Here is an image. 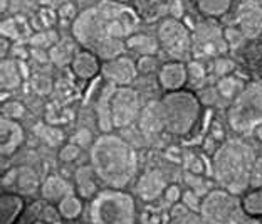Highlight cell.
Returning <instances> with one entry per match:
<instances>
[{"label":"cell","instance_id":"14","mask_svg":"<svg viewBox=\"0 0 262 224\" xmlns=\"http://www.w3.org/2000/svg\"><path fill=\"white\" fill-rule=\"evenodd\" d=\"M24 128L17 120L2 118L0 121V152L2 157H12L24 144Z\"/></svg>","mask_w":262,"mask_h":224},{"label":"cell","instance_id":"41","mask_svg":"<svg viewBox=\"0 0 262 224\" xmlns=\"http://www.w3.org/2000/svg\"><path fill=\"white\" fill-rule=\"evenodd\" d=\"M163 196H165V199H166V200H168V202L177 204L178 200L182 199L183 194L180 192V187H178L177 184H171V186H166L165 192H163Z\"/></svg>","mask_w":262,"mask_h":224},{"label":"cell","instance_id":"32","mask_svg":"<svg viewBox=\"0 0 262 224\" xmlns=\"http://www.w3.org/2000/svg\"><path fill=\"white\" fill-rule=\"evenodd\" d=\"M34 47H37V49H44V47L47 46H54L57 44L59 40H57V32L54 31H44V32H37V34H34L31 40H29Z\"/></svg>","mask_w":262,"mask_h":224},{"label":"cell","instance_id":"42","mask_svg":"<svg viewBox=\"0 0 262 224\" xmlns=\"http://www.w3.org/2000/svg\"><path fill=\"white\" fill-rule=\"evenodd\" d=\"M93 141V135H91V132L89 130H79L77 132V135H76V144L77 145H81V147H86L88 144H91Z\"/></svg>","mask_w":262,"mask_h":224},{"label":"cell","instance_id":"30","mask_svg":"<svg viewBox=\"0 0 262 224\" xmlns=\"http://www.w3.org/2000/svg\"><path fill=\"white\" fill-rule=\"evenodd\" d=\"M242 90H244V85L239 79L232 78V76H224L217 85L219 94H222V96L227 99H234Z\"/></svg>","mask_w":262,"mask_h":224},{"label":"cell","instance_id":"37","mask_svg":"<svg viewBox=\"0 0 262 224\" xmlns=\"http://www.w3.org/2000/svg\"><path fill=\"white\" fill-rule=\"evenodd\" d=\"M225 34V40H227L229 47H234L237 44H241L244 39H246V35L242 34V31L239 27H230V29H225L224 31Z\"/></svg>","mask_w":262,"mask_h":224},{"label":"cell","instance_id":"23","mask_svg":"<svg viewBox=\"0 0 262 224\" xmlns=\"http://www.w3.org/2000/svg\"><path fill=\"white\" fill-rule=\"evenodd\" d=\"M69 182L64 180L61 175H49L44 180V184L40 186V192H42V197L46 200H62L68 194H71L69 191Z\"/></svg>","mask_w":262,"mask_h":224},{"label":"cell","instance_id":"29","mask_svg":"<svg viewBox=\"0 0 262 224\" xmlns=\"http://www.w3.org/2000/svg\"><path fill=\"white\" fill-rule=\"evenodd\" d=\"M76 52L77 51H74L68 43H57L49 49V57L57 66H66V64L73 63Z\"/></svg>","mask_w":262,"mask_h":224},{"label":"cell","instance_id":"33","mask_svg":"<svg viewBox=\"0 0 262 224\" xmlns=\"http://www.w3.org/2000/svg\"><path fill=\"white\" fill-rule=\"evenodd\" d=\"M0 32H2V37L9 39V40H17L20 37V26L19 21L14 19V17H7L2 22V27H0Z\"/></svg>","mask_w":262,"mask_h":224},{"label":"cell","instance_id":"16","mask_svg":"<svg viewBox=\"0 0 262 224\" xmlns=\"http://www.w3.org/2000/svg\"><path fill=\"white\" fill-rule=\"evenodd\" d=\"M24 78H26V74H24V63L20 59H2V64H0V88H2V91L7 93L17 90L22 85Z\"/></svg>","mask_w":262,"mask_h":224},{"label":"cell","instance_id":"43","mask_svg":"<svg viewBox=\"0 0 262 224\" xmlns=\"http://www.w3.org/2000/svg\"><path fill=\"white\" fill-rule=\"evenodd\" d=\"M42 86L49 88V90H51V88H52V85H51V79H49V78H46V76H37V78L34 79V88H35V91L40 93V94H44Z\"/></svg>","mask_w":262,"mask_h":224},{"label":"cell","instance_id":"36","mask_svg":"<svg viewBox=\"0 0 262 224\" xmlns=\"http://www.w3.org/2000/svg\"><path fill=\"white\" fill-rule=\"evenodd\" d=\"M187 69H188V79H192L193 83L196 81H202L205 78V66L202 64L199 59H193L187 64Z\"/></svg>","mask_w":262,"mask_h":224},{"label":"cell","instance_id":"1","mask_svg":"<svg viewBox=\"0 0 262 224\" xmlns=\"http://www.w3.org/2000/svg\"><path fill=\"white\" fill-rule=\"evenodd\" d=\"M138 15L129 5L118 0H101L81 14L73 22V37L84 49H94L110 39H128L136 32Z\"/></svg>","mask_w":262,"mask_h":224},{"label":"cell","instance_id":"3","mask_svg":"<svg viewBox=\"0 0 262 224\" xmlns=\"http://www.w3.org/2000/svg\"><path fill=\"white\" fill-rule=\"evenodd\" d=\"M255 152L241 138L225 140L212 155V170L217 184L234 194H242L251 187Z\"/></svg>","mask_w":262,"mask_h":224},{"label":"cell","instance_id":"52","mask_svg":"<svg viewBox=\"0 0 262 224\" xmlns=\"http://www.w3.org/2000/svg\"><path fill=\"white\" fill-rule=\"evenodd\" d=\"M54 224H64V222H61V221H56Z\"/></svg>","mask_w":262,"mask_h":224},{"label":"cell","instance_id":"40","mask_svg":"<svg viewBox=\"0 0 262 224\" xmlns=\"http://www.w3.org/2000/svg\"><path fill=\"white\" fill-rule=\"evenodd\" d=\"M251 187H262V157H257V160L254 164Z\"/></svg>","mask_w":262,"mask_h":224},{"label":"cell","instance_id":"25","mask_svg":"<svg viewBox=\"0 0 262 224\" xmlns=\"http://www.w3.org/2000/svg\"><path fill=\"white\" fill-rule=\"evenodd\" d=\"M200 14H204L208 19H219L230 10L234 0H193Z\"/></svg>","mask_w":262,"mask_h":224},{"label":"cell","instance_id":"45","mask_svg":"<svg viewBox=\"0 0 262 224\" xmlns=\"http://www.w3.org/2000/svg\"><path fill=\"white\" fill-rule=\"evenodd\" d=\"M74 5L73 4H64L61 9H59V15L61 17H66V19H68V17H74Z\"/></svg>","mask_w":262,"mask_h":224},{"label":"cell","instance_id":"11","mask_svg":"<svg viewBox=\"0 0 262 224\" xmlns=\"http://www.w3.org/2000/svg\"><path fill=\"white\" fill-rule=\"evenodd\" d=\"M103 78L113 86H129L138 76V66L129 56H120L111 61H104L101 68Z\"/></svg>","mask_w":262,"mask_h":224},{"label":"cell","instance_id":"46","mask_svg":"<svg viewBox=\"0 0 262 224\" xmlns=\"http://www.w3.org/2000/svg\"><path fill=\"white\" fill-rule=\"evenodd\" d=\"M12 40H9V39H5V37H2V43H0V51H2V59H5L9 56V51H10V47H12Z\"/></svg>","mask_w":262,"mask_h":224},{"label":"cell","instance_id":"35","mask_svg":"<svg viewBox=\"0 0 262 224\" xmlns=\"http://www.w3.org/2000/svg\"><path fill=\"white\" fill-rule=\"evenodd\" d=\"M81 155V145L77 144H68L64 145L61 152H59V158H61L62 162H74L77 157Z\"/></svg>","mask_w":262,"mask_h":224},{"label":"cell","instance_id":"12","mask_svg":"<svg viewBox=\"0 0 262 224\" xmlns=\"http://www.w3.org/2000/svg\"><path fill=\"white\" fill-rule=\"evenodd\" d=\"M237 26L246 39H257L262 35V4L257 0H246L237 10Z\"/></svg>","mask_w":262,"mask_h":224},{"label":"cell","instance_id":"34","mask_svg":"<svg viewBox=\"0 0 262 224\" xmlns=\"http://www.w3.org/2000/svg\"><path fill=\"white\" fill-rule=\"evenodd\" d=\"M136 66H138V73L150 74L158 66L157 56H140L138 61H136Z\"/></svg>","mask_w":262,"mask_h":224},{"label":"cell","instance_id":"7","mask_svg":"<svg viewBox=\"0 0 262 224\" xmlns=\"http://www.w3.org/2000/svg\"><path fill=\"white\" fill-rule=\"evenodd\" d=\"M200 216L210 224H241L246 212L237 194L227 189H213L202 199Z\"/></svg>","mask_w":262,"mask_h":224},{"label":"cell","instance_id":"31","mask_svg":"<svg viewBox=\"0 0 262 224\" xmlns=\"http://www.w3.org/2000/svg\"><path fill=\"white\" fill-rule=\"evenodd\" d=\"M26 115V106L20 101H15V99H10V101H5L2 105V118H9V120H17Z\"/></svg>","mask_w":262,"mask_h":224},{"label":"cell","instance_id":"20","mask_svg":"<svg viewBox=\"0 0 262 224\" xmlns=\"http://www.w3.org/2000/svg\"><path fill=\"white\" fill-rule=\"evenodd\" d=\"M24 211V199L20 194L4 192L0 197V224H15Z\"/></svg>","mask_w":262,"mask_h":224},{"label":"cell","instance_id":"50","mask_svg":"<svg viewBox=\"0 0 262 224\" xmlns=\"http://www.w3.org/2000/svg\"><path fill=\"white\" fill-rule=\"evenodd\" d=\"M9 2H10V0H0V7H2V12L7 10V7H9Z\"/></svg>","mask_w":262,"mask_h":224},{"label":"cell","instance_id":"38","mask_svg":"<svg viewBox=\"0 0 262 224\" xmlns=\"http://www.w3.org/2000/svg\"><path fill=\"white\" fill-rule=\"evenodd\" d=\"M213 71L219 74V76H229L232 71H234V63L232 61H229V59H225V57H217V61H215V64H213Z\"/></svg>","mask_w":262,"mask_h":224},{"label":"cell","instance_id":"9","mask_svg":"<svg viewBox=\"0 0 262 224\" xmlns=\"http://www.w3.org/2000/svg\"><path fill=\"white\" fill-rule=\"evenodd\" d=\"M110 111L115 128H126L140 115V96L131 86L115 88L110 98Z\"/></svg>","mask_w":262,"mask_h":224},{"label":"cell","instance_id":"48","mask_svg":"<svg viewBox=\"0 0 262 224\" xmlns=\"http://www.w3.org/2000/svg\"><path fill=\"white\" fill-rule=\"evenodd\" d=\"M241 224H260V221L257 219V217H249V219H244Z\"/></svg>","mask_w":262,"mask_h":224},{"label":"cell","instance_id":"26","mask_svg":"<svg viewBox=\"0 0 262 224\" xmlns=\"http://www.w3.org/2000/svg\"><path fill=\"white\" fill-rule=\"evenodd\" d=\"M57 211L64 219H76L82 212V197L76 196V194H68L57 202Z\"/></svg>","mask_w":262,"mask_h":224},{"label":"cell","instance_id":"15","mask_svg":"<svg viewBox=\"0 0 262 224\" xmlns=\"http://www.w3.org/2000/svg\"><path fill=\"white\" fill-rule=\"evenodd\" d=\"M101 59L94 54L91 49H81L76 52V56L71 63V69L77 79L89 81L93 78H96L98 74H101Z\"/></svg>","mask_w":262,"mask_h":224},{"label":"cell","instance_id":"39","mask_svg":"<svg viewBox=\"0 0 262 224\" xmlns=\"http://www.w3.org/2000/svg\"><path fill=\"white\" fill-rule=\"evenodd\" d=\"M182 200H183V204L187 206L188 209H192V211H200V204H202V200L199 197V194H196L195 191H187L185 194L182 196Z\"/></svg>","mask_w":262,"mask_h":224},{"label":"cell","instance_id":"44","mask_svg":"<svg viewBox=\"0 0 262 224\" xmlns=\"http://www.w3.org/2000/svg\"><path fill=\"white\" fill-rule=\"evenodd\" d=\"M190 172L195 174V175H202L205 172V167H204V162L200 160V158H195L193 164L190 165Z\"/></svg>","mask_w":262,"mask_h":224},{"label":"cell","instance_id":"51","mask_svg":"<svg viewBox=\"0 0 262 224\" xmlns=\"http://www.w3.org/2000/svg\"><path fill=\"white\" fill-rule=\"evenodd\" d=\"M32 224H47L46 221H35V222H32Z\"/></svg>","mask_w":262,"mask_h":224},{"label":"cell","instance_id":"47","mask_svg":"<svg viewBox=\"0 0 262 224\" xmlns=\"http://www.w3.org/2000/svg\"><path fill=\"white\" fill-rule=\"evenodd\" d=\"M182 15H183L182 4L177 0V2L173 4V7H171V17H175V19H182Z\"/></svg>","mask_w":262,"mask_h":224},{"label":"cell","instance_id":"24","mask_svg":"<svg viewBox=\"0 0 262 224\" xmlns=\"http://www.w3.org/2000/svg\"><path fill=\"white\" fill-rule=\"evenodd\" d=\"M116 86L108 85L103 94L99 96L98 103H96V115H98V121H99V128L103 130L104 133H110L113 128V120H111V111H110V98L111 93Z\"/></svg>","mask_w":262,"mask_h":224},{"label":"cell","instance_id":"49","mask_svg":"<svg viewBox=\"0 0 262 224\" xmlns=\"http://www.w3.org/2000/svg\"><path fill=\"white\" fill-rule=\"evenodd\" d=\"M252 135H255V138H259L262 141V125H259L257 128H255L252 132Z\"/></svg>","mask_w":262,"mask_h":224},{"label":"cell","instance_id":"2","mask_svg":"<svg viewBox=\"0 0 262 224\" xmlns=\"http://www.w3.org/2000/svg\"><path fill=\"white\" fill-rule=\"evenodd\" d=\"M91 165L98 179L111 189H124L135 179L138 157L126 140L104 133L91 145Z\"/></svg>","mask_w":262,"mask_h":224},{"label":"cell","instance_id":"13","mask_svg":"<svg viewBox=\"0 0 262 224\" xmlns=\"http://www.w3.org/2000/svg\"><path fill=\"white\" fill-rule=\"evenodd\" d=\"M187 81H188V69L183 61H168L158 71V85L166 93L183 90Z\"/></svg>","mask_w":262,"mask_h":224},{"label":"cell","instance_id":"17","mask_svg":"<svg viewBox=\"0 0 262 224\" xmlns=\"http://www.w3.org/2000/svg\"><path fill=\"white\" fill-rule=\"evenodd\" d=\"M165 189H166L165 179L162 172H158V170H148L136 182V192L145 200L157 199L165 192Z\"/></svg>","mask_w":262,"mask_h":224},{"label":"cell","instance_id":"18","mask_svg":"<svg viewBox=\"0 0 262 224\" xmlns=\"http://www.w3.org/2000/svg\"><path fill=\"white\" fill-rule=\"evenodd\" d=\"M10 184H17L24 194H34L39 189V179L32 169L19 167V169H12L4 177V186L9 187Z\"/></svg>","mask_w":262,"mask_h":224},{"label":"cell","instance_id":"5","mask_svg":"<svg viewBox=\"0 0 262 224\" xmlns=\"http://www.w3.org/2000/svg\"><path fill=\"white\" fill-rule=\"evenodd\" d=\"M89 216L93 224H135V199L123 189H104L94 196Z\"/></svg>","mask_w":262,"mask_h":224},{"label":"cell","instance_id":"19","mask_svg":"<svg viewBox=\"0 0 262 224\" xmlns=\"http://www.w3.org/2000/svg\"><path fill=\"white\" fill-rule=\"evenodd\" d=\"M140 128L145 135H157L165 130L160 101H151L140 113Z\"/></svg>","mask_w":262,"mask_h":224},{"label":"cell","instance_id":"10","mask_svg":"<svg viewBox=\"0 0 262 224\" xmlns=\"http://www.w3.org/2000/svg\"><path fill=\"white\" fill-rule=\"evenodd\" d=\"M229 49L225 40V34L215 22L205 21L199 24L193 31V49L192 52L196 56H220Z\"/></svg>","mask_w":262,"mask_h":224},{"label":"cell","instance_id":"28","mask_svg":"<svg viewBox=\"0 0 262 224\" xmlns=\"http://www.w3.org/2000/svg\"><path fill=\"white\" fill-rule=\"evenodd\" d=\"M171 224H210L204 217H199L192 209H188L185 204H175L171 211Z\"/></svg>","mask_w":262,"mask_h":224},{"label":"cell","instance_id":"22","mask_svg":"<svg viewBox=\"0 0 262 224\" xmlns=\"http://www.w3.org/2000/svg\"><path fill=\"white\" fill-rule=\"evenodd\" d=\"M126 47L129 51L136 52L138 56H157V52L160 51V43L158 39L148 34L135 32L126 39Z\"/></svg>","mask_w":262,"mask_h":224},{"label":"cell","instance_id":"53","mask_svg":"<svg viewBox=\"0 0 262 224\" xmlns=\"http://www.w3.org/2000/svg\"><path fill=\"white\" fill-rule=\"evenodd\" d=\"M260 37H262V35H260Z\"/></svg>","mask_w":262,"mask_h":224},{"label":"cell","instance_id":"21","mask_svg":"<svg viewBox=\"0 0 262 224\" xmlns=\"http://www.w3.org/2000/svg\"><path fill=\"white\" fill-rule=\"evenodd\" d=\"M98 175L94 172L93 165H82L76 170V187H77V196L82 199L93 197L99 192L96 186Z\"/></svg>","mask_w":262,"mask_h":224},{"label":"cell","instance_id":"4","mask_svg":"<svg viewBox=\"0 0 262 224\" xmlns=\"http://www.w3.org/2000/svg\"><path fill=\"white\" fill-rule=\"evenodd\" d=\"M165 132L173 137H185L193 130L202 116V101L195 93L187 90L168 91L160 99Z\"/></svg>","mask_w":262,"mask_h":224},{"label":"cell","instance_id":"8","mask_svg":"<svg viewBox=\"0 0 262 224\" xmlns=\"http://www.w3.org/2000/svg\"><path fill=\"white\" fill-rule=\"evenodd\" d=\"M157 39L160 49L171 57V61H185L193 49V32L175 17H166L158 26Z\"/></svg>","mask_w":262,"mask_h":224},{"label":"cell","instance_id":"6","mask_svg":"<svg viewBox=\"0 0 262 224\" xmlns=\"http://www.w3.org/2000/svg\"><path fill=\"white\" fill-rule=\"evenodd\" d=\"M227 120L237 133L249 135L262 125V81L244 86L232 101Z\"/></svg>","mask_w":262,"mask_h":224},{"label":"cell","instance_id":"27","mask_svg":"<svg viewBox=\"0 0 262 224\" xmlns=\"http://www.w3.org/2000/svg\"><path fill=\"white\" fill-rule=\"evenodd\" d=\"M242 208L246 216L259 217L262 216V187H252L242 199Z\"/></svg>","mask_w":262,"mask_h":224}]
</instances>
